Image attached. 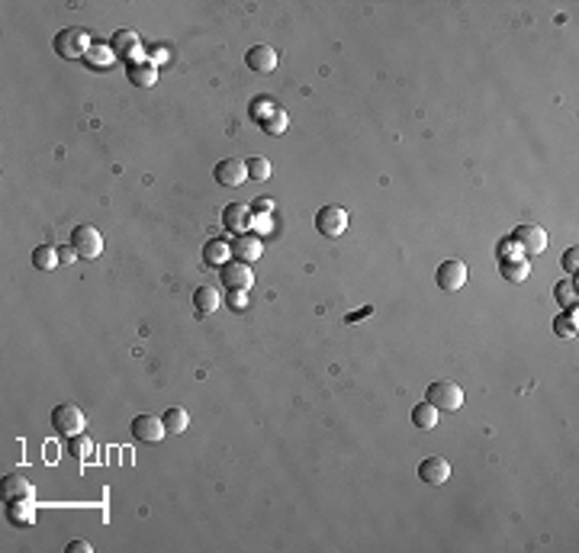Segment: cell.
<instances>
[{
    "mask_svg": "<svg viewBox=\"0 0 579 553\" xmlns=\"http://www.w3.org/2000/svg\"><path fill=\"white\" fill-rule=\"evenodd\" d=\"M425 402H431L435 409H444V412H457L463 405V389L454 383V379H435L425 392Z\"/></svg>",
    "mask_w": 579,
    "mask_h": 553,
    "instance_id": "6da1fadb",
    "label": "cell"
},
{
    "mask_svg": "<svg viewBox=\"0 0 579 553\" xmlns=\"http://www.w3.org/2000/svg\"><path fill=\"white\" fill-rule=\"evenodd\" d=\"M90 36L81 29V26H68V29H61L55 36V51L61 58H84L90 51Z\"/></svg>",
    "mask_w": 579,
    "mask_h": 553,
    "instance_id": "7a4b0ae2",
    "label": "cell"
},
{
    "mask_svg": "<svg viewBox=\"0 0 579 553\" xmlns=\"http://www.w3.org/2000/svg\"><path fill=\"white\" fill-rule=\"evenodd\" d=\"M71 244H74V251L84 257V261H94V257H100V251H103V238L94 225H74V229H71Z\"/></svg>",
    "mask_w": 579,
    "mask_h": 553,
    "instance_id": "3957f363",
    "label": "cell"
},
{
    "mask_svg": "<svg viewBox=\"0 0 579 553\" xmlns=\"http://www.w3.org/2000/svg\"><path fill=\"white\" fill-rule=\"evenodd\" d=\"M51 428H55L58 434H68V437L81 434L84 431V412L77 409V405H71V402L55 405V409H51Z\"/></svg>",
    "mask_w": 579,
    "mask_h": 553,
    "instance_id": "277c9868",
    "label": "cell"
},
{
    "mask_svg": "<svg viewBox=\"0 0 579 553\" xmlns=\"http://www.w3.org/2000/svg\"><path fill=\"white\" fill-rule=\"evenodd\" d=\"M512 241L518 244L525 254H540V251H547V231L544 225H534V222H525L515 229Z\"/></svg>",
    "mask_w": 579,
    "mask_h": 553,
    "instance_id": "5b68a950",
    "label": "cell"
},
{
    "mask_svg": "<svg viewBox=\"0 0 579 553\" xmlns=\"http://www.w3.org/2000/svg\"><path fill=\"white\" fill-rule=\"evenodd\" d=\"M315 229L322 231L325 238H338L341 231L347 229V212L341 206H322L315 212Z\"/></svg>",
    "mask_w": 579,
    "mask_h": 553,
    "instance_id": "8992f818",
    "label": "cell"
},
{
    "mask_svg": "<svg viewBox=\"0 0 579 553\" xmlns=\"http://www.w3.org/2000/svg\"><path fill=\"white\" fill-rule=\"evenodd\" d=\"M212 177H216V184H222V186H242L244 180H248V167H244V161H238V158H222L216 167H212Z\"/></svg>",
    "mask_w": 579,
    "mask_h": 553,
    "instance_id": "52a82bcc",
    "label": "cell"
},
{
    "mask_svg": "<svg viewBox=\"0 0 579 553\" xmlns=\"http://www.w3.org/2000/svg\"><path fill=\"white\" fill-rule=\"evenodd\" d=\"M0 499H4V502L36 499V489H32V482L26 479V476H19V473H6L4 479H0Z\"/></svg>",
    "mask_w": 579,
    "mask_h": 553,
    "instance_id": "ba28073f",
    "label": "cell"
},
{
    "mask_svg": "<svg viewBox=\"0 0 579 553\" xmlns=\"http://www.w3.org/2000/svg\"><path fill=\"white\" fill-rule=\"evenodd\" d=\"M435 280L444 293H457V289L467 283V267H463V261H444L441 267H437Z\"/></svg>",
    "mask_w": 579,
    "mask_h": 553,
    "instance_id": "9c48e42d",
    "label": "cell"
},
{
    "mask_svg": "<svg viewBox=\"0 0 579 553\" xmlns=\"http://www.w3.org/2000/svg\"><path fill=\"white\" fill-rule=\"evenodd\" d=\"M219 270H222V283H225L229 289H244V293H248L251 283H254V274H251V267H248L244 261H235V257H232L225 267H219Z\"/></svg>",
    "mask_w": 579,
    "mask_h": 553,
    "instance_id": "30bf717a",
    "label": "cell"
},
{
    "mask_svg": "<svg viewBox=\"0 0 579 553\" xmlns=\"http://www.w3.org/2000/svg\"><path fill=\"white\" fill-rule=\"evenodd\" d=\"M447 476H450V463L444 457H425L418 463V479L428 482V486H444Z\"/></svg>",
    "mask_w": 579,
    "mask_h": 553,
    "instance_id": "8fae6325",
    "label": "cell"
},
{
    "mask_svg": "<svg viewBox=\"0 0 579 553\" xmlns=\"http://www.w3.org/2000/svg\"><path fill=\"white\" fill-rule=\"evenodd\" d=\"M132 434L139 437V441H145V444H154V441H161V437L167 434V428H164V422H161L158 415H135L132 418Z\"/></svg>",
    "mask_w": 579,
    "mask_h": 553,
    "instance_id": "7c38bea8",
    "label": "cell"
},
{
    "mask_svg": "<svg viewBox=\"0 0 579 553\" xmlns=\"http://www.w3.org/2000/svg\"><path fill=\"white\" fill-rule=\"evenodd\" d=\"M251 222H254V212H251V206H242V203H229L222 209V225L229 231H235V235H242V231L251 229Z\"/></svg>",
    "mask_w": 579,
    "mask_h": 553,
    "instance_id": "4fadbf2b",
    "label": "cell"
},
{
    "mask_svg": "<svg viewBox=\"0 0 579 553\" xmlns=\"http://www.w3.org/2000/svg\"><path fill=\"white\" fill-rule=\"evenodd\" d=\"M244 64L251 71H257V74H270L277 68V51L270 45H251L248 55H244Z\"/></svg>",
    "mask_w": 579,
    "mask_h": 553,
    "instance_id": "5bb4252c",
    "label": "cell"
},
{
    "mask_svg": "<svg viewBox=\"0 0 579 553\" xmlns=\"http://www.w3.org/2000/svg\"><path fill=\"white\" fill-rule=\"evenodd\" d=\"M261 254H264V244H261V238L251 235V231H242V235L235 238V244H232V257H235V261L251 264V261H257Z\"/></svg>",
    "mask_w": 579,
    "mask_h": 553,
    "instance_id": "9a60e30c",
    "label": "cell"
},
{
    "mask_svg": "<svg viewBox=\"0 0 579 553\" xmlns=\"http://www.w3.org/2000/svg\"><path fill=\"white\" fill-rule=\"evenodd\" d=\"M6 505V518H10V524L16 527H26L36 521V505H32V499H19V502H4Z\"/></svg>",
    "mask_w": 579,
    "mask_h": 553,
    "instance_id": "2e32d148",
    "label": "cell"
},
{
    "mask_svg": "<svg viewBox=\"0 0 579 553\" xmlns=\"http://www.w3.org/2000/svg\"><path fill=\"white\" fill-rule=\"evenodd\" d=\"M229 261H232V244H225L222 238L206 241V248H203V264L206 267H225Z\"/></svg>",
    "mask_w": 579,
    "mask_h": 553,
    "instance_id": "e0dca14e",
    "label": "cell"
},
{
    "mask_svg": "<svg viewBox=\"0 0 579 553\" xmlns=\"http://www.w3.org/2000/svg\"><path fill=\"white\" fill-rule=\"evenodd\" d=\"M109 45H113V51L116 55H135V51L142 49V39H139V32L135 29H119V32H113V39H109Z\"/></svg>",
    "mask_w": 579,
    "mask_h": 553,
    "instance_id": "ac0fdd59",
    "label": "cell"
},
{
    "mask_svg": "<svg viewBox=\"0 0 579 553\" xmlns=\"http://www.w3.org/2000/svg\"><path fill=\"white\" fill-rule=\"evenodd\" d=\"M126 77L135 84V87H152V84L158 81V68H154L152 61H132L126 71Z\"/></svg>",
    "mask_w": 579,
    "mask_h": 553,
    "instance_id": "d6986e66",
    "label": "cell"
},
{
    "mask_svg": "<svg viewBox=\"0 0 579 553\" xmlns=\"http://www.w3.org/2000/svg\"><path fill=\"white\" fill-rule=\"evenodd\" d=\"M219 302H222V299H219V289L216 287H197V289H193V306H197L199 315L216 312Z\"/></svg>",
    "mask_w": 579,
    "mask_h": 553,
    "instance_id": "ffe728a7",
    "label": "cell"
},
{
    "mask_svg": "<svg viewBox=\"0 0 579 553\" xmlns=\"http://www.w3.org/2000/svg\"><path fill=\"white\" fill-rule=\"evenodd\" d=\"M113 58H116L113 45H109V42H94V45H90V51L84 55V61H87L90 68H109V64H113Z\"/></svg>",
    "mask_w": 579,
    "mask_h": 553,
    "instance_id": "44dd1931",
    "label": "cell"
},
{
    "mask_svg": "<svg viewBox=\"0 0 579 553\" xmlns=\"http://www.w3.org/2000/svg\"><path fill=\"white\" fill-rule=\"evenodd\" d=\"M412 424H415L418 431H431L437 424V409L431 402H418L415 409H412Z\"/></svg>",
    "mask_w": 579,
    "mask_h": 553,
    "instance_id": "7402d4cb",
    "label": "cell"
},
{
    "mask_svg": "<svg viewBox=\"0 0 579 553\" xmlns=\"http://www.w3.org/2000/svg\"><path fill=\"white\" fill-rule=\"evenodd\" d=\"M161 422H164V428H167V434H184L187 431V424H190V415H187L180 405H171V409L161 415Z\"/></svg>",
    "mask_w": 579,
    "mask_h": 553,
    "instance_id": "603a6c76",
    "label": "cell"
},
{
    "mask_svg": "<svg viewBox=\"0 0 579 553\" xmlns=\"http://www.w3.org/2000/svg\"><path fill=\"white\" fill-rule=\"evenodd\" d=\"M528 274H531V267H528V261H525L521 254H518V257H508V261H502V276H505V280L525 283Z\"/></svg>",
    "mask_w": 579,
    "mask_h": 553,
    "instance_id": "cb8c5ba5",
    "label": "cell"
},
{
    "mask_svg": "<svg viewBox=\"0 0 579 553\" xmlns=\"http://www.w3.org/2000/svg\"><path fill=\"white\" fill-rule=\"evenodd\" d=\"M58 248H51V244H42V248L32 251V267L36 270H55L58 267Z\"/></svg>",
    "mask_w": 579,
    "mask_h": 553,
    "instance_id": "d4e9b609",
    "label": "cell"
},
{
    "mask_svg": "<svg viewBox=\"0 0 579 553\" xmlns=\"http://www.w3.org/2000/svg\"><path fill=\"white\" fill-rule=\"evenodd\" d=\"M553 332H557L560 338H576V306L563 309V315L553 319Z\"/></svg>",
    "mask_w": 579,
    "mask_h": 553,
    "instance_id": "484cf974",
    "label": "cell"
},
{
    "mask_svg": "<svg viewBox=\"0 0 579 553\" xmlns=\"http://www.w3.org/2000/svg\"><path fill=\"white\" fill-rule=\"evenodd\" d=\"M553 296H557V302L563 309H570V306H576V280L573 276H566V280H560L557 287H553Z\"/></svg>",
    "mask_w": 579,
    "mask_h": 553,
    "instance_id": "4316f807",
    "label": "cell"
},
{
    "mask_svg": "<svg viewBox=\"0 0 579 553\" xmlns=\"http://www.w3.org/2000/svg\"><path fill=\"white\" fill-rule=\"evenodd\" d=\"M68 450H71V457H77V460H87V457L94 454V441H90V437L81 431V434H74V437H71Z\"/></svg>",
    "mask_w": 579,
    "mask_h": 553,
    "instance_id": "83f0119b",
    "label": "cell"
},
{
    "mask_svg": "<svg viewBox=\"0 0 579 553\" xmlns=\"http://www.w3.org/2000/svg\"><path fill=\"white\" fill-rule=\"evenodd\" d=\"M287 126H290V122H287V113H283V109H274V113L261 122V129L267 135H283V132H287Z\"/></svg>",
    "mask_w": 579,
    "mask_h": 553,
    "instance_id": "f1b7e54d",
    "label": "cell"
},
{
    "mask_svg": "<svg viewBox=\"0 0 579 553\" xmlns=\"http://www.w3.org/2000/svg\"><path fill=\"white\" fill-rule=\"evenodd\" d=\"M244 167H248V180H267L270 177V161L267 158H248Z\"/></svg>",
    "mask_w": 579,
    "mask_h": 553,
    "instance_id": "f546056e",
    "label": "cell"
},
{
    "mask_svg": "<svg viewBox=\"0 0 579 553\" xmlns=\"http://www.w3.org/2000/svg\"><path fill=\"white\" fill-rule=\"evenodd\" d=\"M274 109H277V106L267 100V96H254V100H251V116H254L257 122H264L270 113H274Z\"/></svg>",
    "mask_w": 579,
    "mask_h": 553,
    "instance_id": "4dcf8cb0",
    "label": "cell"
},
{
    "mask_svg": "<svg viewBox=\"0 0 579 553\" xmlns=\"http://www.w3.org/2000/svg\"><path fill=\"white\" fill-rule=\"evenodd\" d=\"M576 267H579V248H566V254H563V270L566 274H576Z\"/></svg>",
    "mask_w": 579,
    "mask_h": 553,
    "instance_id": "1f68e13d",
    "label": "cell"
},
{
    "mask_svg": "<svg viewBox=\"0 0 579 553\" xmlns=\"http://www.w3.org/2000/svg\"><path fill=\"white\" fill-rule=\"evenodd\" d=\"M229 306L235 309V312H242V309L248 306V296H244V289H229Z\"/></svg>",
    "mask_w": 579,
    "mask_h": 553,
    "instance_id": "d6a6232c",
    "label": "cell"
},
{
    "mask_svg": "<svg viewBox=\"0 0 579 553\" xmlns=\"http://www.w3.org/2000/svg\"><path fill=\"white\" fill-rule=\"evenodd\" d=\"M518 254H521V248L512 241V238H505V241L499 244V257H502V261H508V257H518Z\"/></svg>",
    "mask_w": 579,
    "mask_h": 553,
    "instance_id": "836d02e7",
    "label": "cell"
},
{
    "mask_svg": "<svg viewBox=\"0 0 579 553\" xmlns=\"http://www.w3.org/2000/svg\"><path fill=\"white\" fill-rule=\"evenodd\" d=\"M270 209H274V203H270L267 196H257L254 203H251V212H261V216H267Z\"/></svg>",
    "mask_w": 579,
    "mask_h": 553,
    "instance_id": "e575fe53",
    "label": "cell"
},
{
    "mask_svg": "<svg viewBox=\"0 0 579 553\" xmlns=\"http://www.w3.org/2000/svg\"><path fill=\"white\" fill-rule=\"evenodd\" d=\"M77 257H81V254L74 251V244H68V248H58V261H61V264H71V261H77Z\"/></svg>",
    "mask_w": 579,
    "mask_h": 553,
    "instance_id": "d590c367",
    "label": "cell"
},
{
    "mask_svg": "<svg viewBox=\"0 0 579 553\" xmlns=\"http://www.w3.org/2000/svg\"><path fill=\"white\" fill-rule=\"evenodd\" d=\"M367 315H373V306H364V309H357V312H351L347 315V325H354V322H360V319H367Z\"/></svg>",
    "mask_w": 579,
    "mask_h": 553,
    "instance_id": "8d00e7d4",
    "label": "cell"
},
{
    "mask_svg": "<svg viewBox=\"0 0 579 553\" xmlns=\"http://www.w3.org/2000/svg\"><path fill=\"white\" fill-rule=\"evenodd\" d=\"M68 553H90V544H87V540H71Z\"/></svg>",
    "mask_w": 579,
    "mask_h": 553,
    "instance_id": "74e56055",
    "label": "cell"
},
{
    "mask_svg": "<svg viewBox=\"0 0 579 553\" xmlns=\"http://www.w3.org/2000/svg\"><path fill=\"white\" fill-rule=\"evenodd\" d=\"M251 225H257V229H261V231H270V219H267V216L254 219V222H251Z\"/></svg>",
    "mask_w": 579,
    "mask_h": 553,
    "instance_id": "f35d334b",
    "label": "cell"
}]
</instances>
